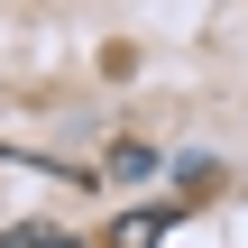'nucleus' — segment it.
<instances>
[{"mask_svg":"<svg viewBox=\"0 0 248 248\" xmlns=\"http://www.w3.org/2000/svg\"><path fill=\"white\" fill-rule=\"evenodd\" d=\"M175 221H184V212H166V202H138V212L110 230V248H156L166 230H175Z\"/></svg>","mask_w":248,"mask_h":248,"instance_id":"1","label":"nucleus"},{"mask_svg":"<svg viewBox=\"0 0 248 248\" xmlns=\"http://www.w3.org/2000/svg\"><path fill=\"white\" fill-rule=\"evenodd\" d=\"M110 175H129V184H138V175H156V147H138V138H129V147H110Z\"/></svg>","mask_w":248,"mask_h":248,"instance_id":"2","label":"nucleus"},{"mask_svg":"<svg viewBox=\"0 0 248 248\" xmlns=\"http://www.w3.org/2000/svg\"><path fill=\"white\" fill-rule=\"evenodd\" d=\"M0 248H74V239H55V230H9Z\"/></svg>","mask_w":248,"mask_h":248,"instance_id":"3","label":"nucleus"}]
</instances>
